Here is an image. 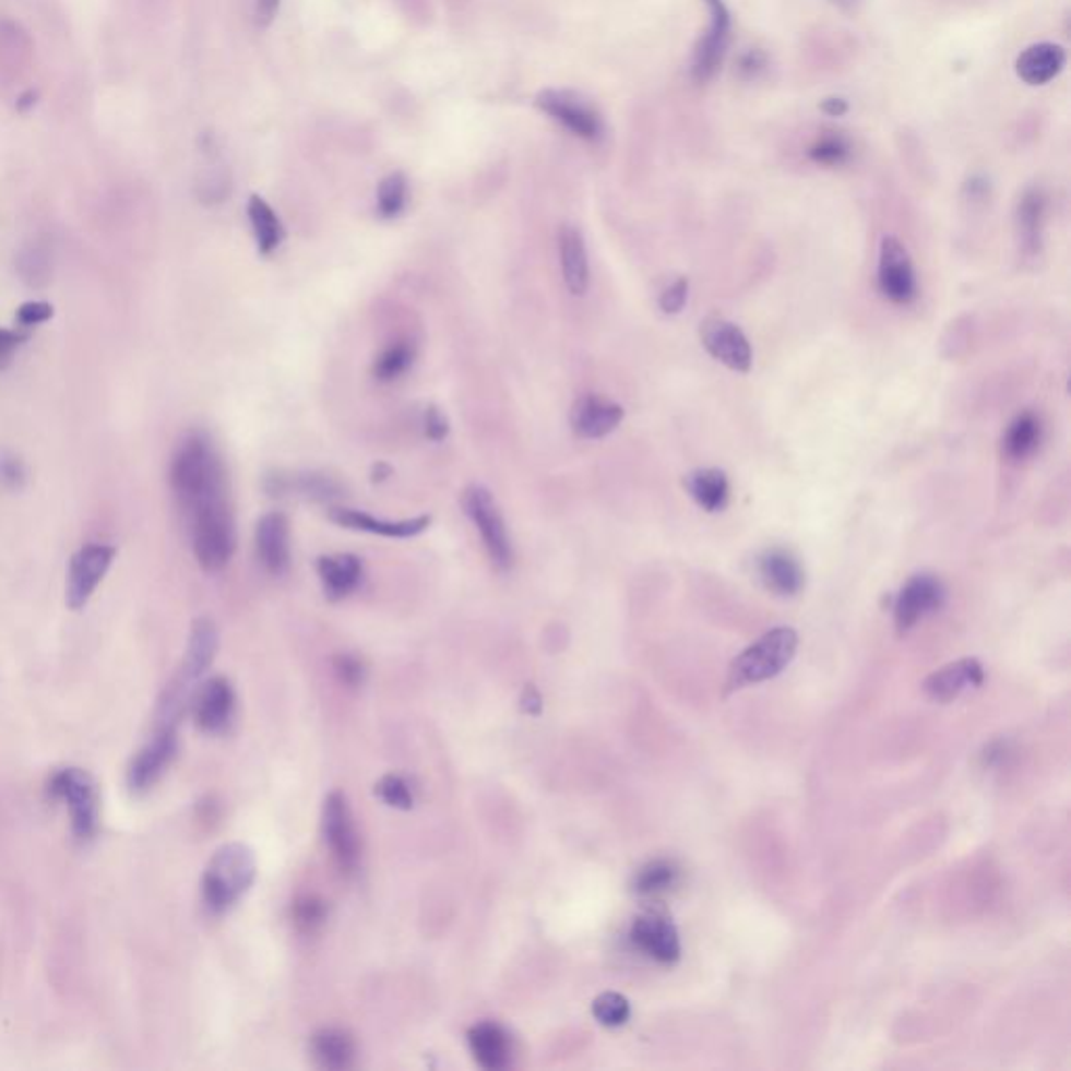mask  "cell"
I'll return each instance as SVG.
<instances>
[{
    "mask_svg": "<svg viewBox=\"0 0 1071 1071\" xmlns=\"http://www.w3.org/2000/svg\"><path fill=\"white\" fill-rule=\"evenodd\" d=\"M116 557V548L109 545H84L75 552L68 570L66 584V603L70 609H82L93 593L97 591L100 580L111 568Z\"/></svg>",
    "mask_w": 1071,
    "mask_h": 1071,
    "instance_id": "cell-9",
    "label": "cell"
},
{
    "mask_svg": "<svg viewBox=\"0 0 1071 1071\" xmlns=\"http://www.w3.org/2000/svg\"><path fill=\"white\" fill-rule=\"evenodd\" d=\"M377 794L385 804L400 808V810H408L413 806V792H410L408 783L398 774L383 776L377 785Z\"/></svg>",
    "mask_w": 1071,
    "mask_h": 1071,
    "instance_id": "cell-39",
    "label": "cell"
},
{
    "mask_svg": "<svg viewBox=\"0 0 1071 1071\" xmlns=\"http://www.w3.org/2000/svg\"><path fill=\"white\" fill-rule=\"evenodd\" d=\"M294 915H296V923H298L301 929L312 931V929H317L324 921L326 908H324L323 902L317 900V897H301L298 904H296Z\"/></svg>",
    "mask_w": 1071,
    "mask_h": 1071,
    "instance_id": "cell-41",
    "label": "cell"
},
{
    "mask_svg": "<svg viewBox=\"0 0 1071 1071\" xmlns=\"http://www.w3.org/2000/svg\"><path fill=\"white\" fill-rule=\"evenodd\" d=\"M630 938H632L634 947L643 950L647 956L657 963L673 965L680 959L678 931L668 917H662L655 913L639 917L630 929Z\"/></svg>",
    "mask_w": 1071,
    "mask_h": 1071,
    "instance_id": "cell-17",
    "label": "cell"
},
{
    "mask_svg": "<svg viewBox=\"0 0 1071 1071\" xmlns=\"http://www.w3.org/2000/svg\"><path fill=\"white\" fill-rule=\"evenodd\" d=\"M235 707V693L226 678L207 680L193 699V716L201 730L216 733L225 728Z\"/></svg>",
    "mask_w": 1071,
    "mask_h": 1071,
    "instance_id": "cell-22",
    "label": "cell"
},
{
    "mask_svg": "<svg viewBox=\"0 0 1071 1071\" xmlns=\"http://www.w3.org/2000/svg\"><path fill=\"white\" fill-rule=\"evenodd\" d=\"M524 710L525 712H529V714H538L540 712V698H538V693L532 687L525 689Z\"/></svg>",
    "mask_w": 1071,
    "mask_h": 1071,
    "instance_id": "cell-50",
    "label": "cell"
},
{
    "mask_svg": "<svg viewBox=\"0 0 1071 1071\" xmlns=\"http://www.w3.org/2000/svg\"><path fill=\"white\" fill-rule=\"evenodd\" d=\"M705 4L710 9L712 20L707 34L701 38L693 57V78L698 82H705L716 74V70L723 63L724 52L730 38V13L726 4L723 0H705Z\"/></svg>",
    "mask_w": 1071,
    "mask_h": 1071,
    "instance_id": "cell-15",
    "label": "cell"
},
{
    "mask_svg": "<svg viewBox=\"0 0 1071 1071\" xmlns=\"http://www.w3.org/2000/svg\"><path fill=\"white\" fill-rule=\"evenodd\" d=\"M49 794L68 804L78 840H91L99 826V792L91 774L82 769H63L52 774Z\"/></svg>",
    "mask_w": 1071,
    "mask_h": 1071,
    "instance_id": "cell-5",
    "label": "cell"
},
{
    "mask_svg": "<svg viewBox=\"0 0 1071 1071\" xmlns=\"http://www.w3.org/2000/svg\"><path fill=\"white\" fill-rule=\"evenodd\" d=\"M1040 440H1043L1040 419L1032 413H1022L1007 427L1002 436V452L1009 461L1020 463L1038 450Z\"/></svg>",
    "mask_w": 1071,
    "mask_h": 1071,
    "instance_id": "cell-30",
    "label": "cell"
},
{
    "mask_svg": "<svg viewBox=\"0 0 1071 1071\" xmlns=\"http://www.w3.org/2000/svg\"><path fill=\"white\" fill-rule=\"evenodd\" d=\"M354 1043L344 1030L329 1027L312 1038V1055L324 1070H348L354 1063Z\"/></svg>",
    "mask_w": 1071,
    "mask_h": 1071,
    "instance_id": "cell-31",
    "label": "cell"
},
{
    "mask_svg": "<svg viewBox=\"0 0 1071 1071\" xmlns=\"http://www.w3.org/2000/svg\"><path fill=\"white\" fill-rule=\"evenodd\" d=\"M699 337L703 348L718 362L737 373H748L753 362V352L746 333L723 317H707L699 324Z\"/></svg>",
    "mask_w": 1071,
    "mask_h": 1071,
    "instance_id": "cell-12",
    "label": "cell"
},
{
    "mask_svg": "<svg viewBox=\"0 0 1071 1071\" xmlns=\"http://www.w3.org/2000/svg\"><path fill=\"white\" fill-rule=\"evenodd\" d=\"M27 342V335L22 331L0 329V369H7L15 356V352Z\"/></svg>",
    "mask_w": 1071,
    "mask_h": 1071,
    "instance_id": "cell-45",
    "label": "cell"
},
{
    "mask_svg": "<svg viewBox=\"0 0 1071 1071\" xmlns=\"http://www.w3.org/2000/svg\"><path fill=\"white\" fill-rule=\"evenodd\" d=\"M264 490L269 497L301 495L312 500H331L340 497V486L323 474H285L273 472L264 477Z\"/></svg>",
    "mask_w": 1071,
    "mask_h": 1071,
    "instance_id": "cell-27",
    "label": "cell"
},
{
    "mask_svg": "<svg viewBox=\"0 0 1071 1071\" xmlns=\"http://www.w3.org/2000/svg\"><path fill=\"white\" fill-rule=\"evenodd\" d=\"M469 1047L474 1052L475 1061L484 1070L499 1071L509 1066L511 1059V1047H509V1036L497 1023H477L469 1030Z\"/></svg>",
    "mask_w": 1071,
    "mask_h": 1071,
    "instance_id": "cell-28",
    "label": "cell"
},
{
    "mask_svg": "<svg viewBox=\"0 0 1071 1071\" xmlns=\"http://www.w3.org/2000/svg\"><path fill=\"white\" fill-rule=\"evenodd\" d=\"M822 111L837 118V116H844L847 111V103L844 99H826L822 100Z\"/></svg>",
    "mask_w": 1071,
    "mask_h": 1071,
    "instance_id": "cell-49",
    "label": "cell"
},
{
    "mask_svg": "<svg viewBox=\"0 0 1071 1071\" xmlns=\"http://www.w3.org/2000/svg\"><path fill=\"white\" fill-rule=\"evenodd\" d=\"M798 651V632L787 626H778L766 632L760 641L737 655L726 676V693L758 685L783 673Z\"/></svg>",
    "mask_w": 1071,
    "mask_h": 1071,
    "instance_id": "cell-2",
    "label": "cell"
},
{
    "mask_svg": "<svg viewBox=\"0 0 1071 1071\" xmlns=\"http://www.w3.org/2000/svg\"><path fill=\"white\" fill-rule=\"evenodd\" d=\"M877 283L883 298L897 306H906L917 298V274L906 246L888 235L879 248Z\"/></svg>",
    "mask_w": 1071,
    "mask_h": 1071,
    "instance_id": "cell-8",
    "label": "cell"
},
{
    "mask_svg": "<svg viewBox=\"0 0 1071 1071\" xmlns=\"http://www.w3.org/2000/svg\"><path fill=\"white\" fill-rule=\"evenodd\" d=\"M392 475V467L388 463H377L373 467V481H383Z\"/></svg>",
    "mask_w": 1071,
    "mask_h": 1071,
    "instance_id": "cell-51",
    "label": "cell"
},
{
    "mask_svg": "<svg viewBox=\"0 0 1071 1071\" xmlns=\"http://www.w3.org/2000/svg\"><path fill=\"white\" fill-rule=\"evenodd\" d=\"M248 216H250L251 230L255 237V246L262 255H271L278 250L283 243L285 230L274 214L273 207L262 200L260 195H251L248 201Z\"/></svg>",
    "mask_w": 1071,
    "mask_h": 1071,
    "instance_id": "cell-32",
    "label": "cell"
},
{
    "mask_svg": "<svg viewBox=\"0 0 1071 1071\" xmlns=\"http://www.w3.org/2000/svg\"><path fill=\"white\" fill-rule=\"evenodd\" d=\"M762 584L778 597H796L806 584V573L792 550L769 548L758 557Z\"/></svg>",
    "mask_w": 1071,
    "mask_h": 1071,
    "instance_id": "cell-18",
    "label": "cell"
},
{
    "mask_svg": "<svg viewBox=\"0 0 1071 1071\" xmlns=\"http://www.w3.org/2000/svg\"><path fill=\"white\" fill-rule=\"evenodd\" d=\"M623 421V408L614 400L584 394L573 402L570 424L573 433L584 440H600L614 433Z\"/></svg>",
    "mask_w": 1071,
    "mask_h": 1071,
    "instance_id": "cell-14",
    "label": "cell"
},
{
    "mask_svg": "<svg viewBox=\"0 0 1071 1071\" xmlns=\"http://www.w3.org/2000/svg\"><path fill=\"white\" fill-rule=\"evenodd\" d=\"M191 525V543L195 559L205 572H221L233 559V552L237 547V536H235V522L233 513L228 507V500H216L198 511H193L189 517Z\"/></svg>",
    "mask_w": 1071,
    "mask_h": 1071,
    "instance_id": "cell-4",
    "label": "cell"
},
{
    "mask_svg": "<svg viewBox=\"0 0 1071 1071\" xmlns=\"http://www.w3.org/2000/svg\"><path fill=\"white\" fill-rule=\"evenodd\" d=\"M450 424L447 415L438 406H427L425 410V436L431 442H442L449 438Z\"/></svg>",
    "mask_w": 1071,
    "mask_h": 1071,
    "instance_id": "cell-44",
    "label": "cell"
},
{
    "mask_svg": "<svg viewBox=\"0 0 1071 1071\" xmlns=\"http://www.w3.org/2000/svg\"><path fill=\"white\" fill-rule=\"evenodd\" d=\"M335 668H337V674L340 678L346 682V685H358L362 682V676H365V668H362V662L354 655H340L337 662H335Z\"/></svg>",
    "mask_w": 1071,
    "mask_h": 1071,
    "instance_id": "cell-46",
    "label": "cell"
},
{
    "mask_svg": "<svg viewBox=\"0 0 1071 1071\" xmlns=\"http://www.w3.org/2000/svg\"><path fill=\"white\" fill-rule=\"evenodd\" d=\"M170 488L187 517L210 502L226 499L225 465L207 436L189 433L176 447Z\"/></svg>",
    "mask_w": 1071,
    "mask_h": 1071,
    "instance_id": "cell-1",
    "label": "cell"
},
{
    "mask_svg": "<svg viewBox=\"0 0 1071 1071\" xmlns=\"http://www.w3.org/2000/svg\"><path fill=\"white\" fill-rule=\"evenodd\" d=\"M50 251L45 243H29L17 255V273L27 287L40 289L50 281Z\"/></svg>",
    "mask_w": 1071,
    "mask_h": 1071,
    "instance_id": "cell-33",
    "label": "cell"
},
{
    "mask_svg": "<svg viewBox=\"0 0 1071 1071\" xmlns=\"http://www.w3.org/2000/svg\"><path fill=\"white\" fill-rule=\"evenodd\" d=\"M408 198V185L406 178L400 172L385 176L377 189V212L381 218H396L404 207Z\"/></svg>",
    "mask_w": 1071,
    "mask_h": 1071,
    "instance_id": "cell-36",
    "label": "cell"
},
{
    "mask_svg": "<svg viewBox=\"0 0 1071 1071\" xmlns=\"http://www.w3.org/2000/svg\"><path fill=\"white\" fill-rule=\"evenodd\" d=\"M0 481L9 490H22L24 488V484L27 481V469H25L24 461L17 454H13V452L0 454Z\"/></svg>",
    "mask_w": 1071,
    "mask_h": 1071,
    "instance_id": "cell-40",
    "label": "cell"
},
{
    "mask_svg": "<svg viewBox=\"0 0 1071 1071\" xmlns=\"http://www.w3.org/2000/svg\"><path fill=\"white\" fill-rule=\"evenodd\" d=\"M216 648H218V630H216L214 622L207 618L195 620L193 628H191L189 647H187V655H185V662L180 668L178 682L168 693V703H164L166 718L172 721L180 714L182 699L187 695L189 685H193L210 668V664L216 655Z\"/></svg>",
    "mask_w": 1071,
    "mask_h": 1071,
    "instance_id": "cell-7",
    "label": "cell"
},
{
    "mask_svg": "<svg viewBox=\"0 0 1071 1071\" xmlns=\"http://www.w3.org/2000/svg\"><path fill=\"white\" fill-rule=\"evenodd\" d=\"M947 600V588L938 575L917 573L897 593L894 620L900 634H906L925 616L938 611Z\"/></svg>",
    "mask_w": 1071,
    "mask_h": 1071,
    "instance_id": "cell-11",
    "label": "cell"
},
{
    "mask_svg": "<svg viewBox=\"0 0 1071 1071\" xmlns=\"http://www.w3.org/2000/svg\"><path fill=\"white\" fill-rule=\"evenodd\" d=\"M1068 61L1066 49L1055 43H1038L1023 50L1015 70L1025 84L1043 86L1063 72Z\"/></svg>",
    "mask_w": 1071,
    "mask_h": 1071,
    "instance_id": "cell-25",
    "label": "cell"
},
{
    "mask_svg": "<svg viewBox=\"0 0 1071 1071\" xmlns=\"http://www.w3.org/2000/svg\"><path fill=\"white\" fill-rule=\"evenodd\" d=\"M415 346L408 342H398L383 349L373 362V377L377 381L390 383L406 373L415 362Z\"/></svg>",
    "mask_w": 1071,
    "mask_h": 1071,
    "instance_id": "cell-35",
    "label": "cell"
},
{
    "mask_svg": "<svg viewBox=\"0 0 1071 1071\" xmlns=\"http://www.w3.org/2000/svg\"><path fill=\"white\" fill-rule=\"evenodd\" d=\"M255 552L264 572L285 575L291 563L289 522L283 513H266L255 525Z\"/></svg>",
    "mask_w": 1071,
    "mask_h": 1071,
    "instance_id": "cell-16",
    "label": "cell"
},
{
    "mask_svg": "<svg viewBox=\"0 0 1071 1071\" xmlns=\"http://www.w3.org/2000/svg\"><path fill=\"white\" fill-rule=\"evenodd\" d=\"M833 2H837V4H840V7H844V9H849V7H854L858 0H833Z\"/></svg>",
    "mask_w": 1071,
    "mask_h": 1071,
    "instance_id": "cell-52",
    "label": "cell"
},
{
    "mask_svg": "<svg viewBox=\"0 0 1071 1071\" xmlns=\"http://www.w3.org/2000/svg\"><path fill=\"white\" fill-rule=\"evenodd\" d=\"M849 143L842 134H826L821 136L812 147H810V159L821 164V166H842L849 157Z\"/></svg>",
    "mask_w": 1071,
    "mask_h": 1071,
    "instance_id": "cell-38",
    "label": "cell"
},
{
    "mask_svg": "<svg viewBox=\"0 0 1071 1071\" xmlns=\"http://www.w3.org/2000/svg\"><path fill=\"white\" fill-rule=\"evenodd\" d=\"M1045 221H1047V198L1038 189H1030L1023 193L1015 212L1018 239L1025 258H1036L1043 250L1045 237Z\"/></svg>",
    "mask_w": 1071,
    "mask_h": 1071,
    "instance_id": "cell-24",
    "label": "cell"
},
{
    "mask_svg": "<svg viewBox=\"0 0 1071 1071\" xmlns=\"http://www.w3.org/2000/svg\"><path fill=\"white\" fill-rule=\"evenodd\" d=\"M52 319V306L47 301H25L17 308L15 321L24 329H32Z\"/></svg>",
    "mask_w": 1071,
    "mask_h": 1071,
    "instance_id": "cell-43",
    "label": "cell"
},
{
    "mask_svg": "<svg viewBox=\"0 0 1071 1071\" xmlns=\"http://www.w3.org/2000/svg\"><path fill=\"white\" fill-rule=\"evenodd\" d=\"M463 509L477 527L492 566L509 570L513 566V545L497 500L484 486H469L463 492Z\"/></svg>",
    "mask_w": 1071,
    "mask_h": 1071,
    "instance_id": "cell-6",
    "label": "cell"
},
{
    "mask_svg": "<svg viewBox=\"0 0 1071 1071\" xmlns=\"http://www.w3.org/2000/svg\"><path fill=\"white\" fill-rule=\"evenodd\" d=\"M317 572L323 584L324 595L331 600L349 597L362 582V561L352 552L326 555L317 563Z\"/></svg>",
    "mask_w": 1071,
    "mask_h": 1071,
    "instance_id": "cell-23",
    "label": "cell"
},
{
    "mask_svg": "<svg viewBox=\"0 0 1071 1071\" xmlns=\"http://www.w3.org/2000/svg\"><path fill=\"white\" fill-rule=\"evenodd\" d=\"M324 842L342 871L352 872L360 860V842L354 829L348 801L342 794H331L324 799L323 808Z\"/></svg>",
    "mask_w": 1071,
    "mask_h": 1071,
    "instance_id": "cell-13",
    "label": "cell"
},
{
    "mask_svg": "<svg viewBox=\"0 0 1071 1071\" xmlns=\"http://www.w3.org/2000/svg\"><path fill=\"white\" fill-rule=\"evenodd\" d=\"M593 1015L607 1027H618L630 1018V1002L618 992H605L593 1002Z\"/></svg>",
    "mask_w": 1071,
    "mask_h": 1071,
    "instance_id": "cell-37",
    "label": "cell"
},
{
    "mask_svg": "<svg viewBox=\"0 0 1071 1071\" xmlns=\"http://www.w3.org/2000/svg\"><path fill=\"white\" fill-rule=\"evenodd\" d=\"M559 255L563 281L573 296H584L591 283L588 253L582 233L575 226H563L559 235Z\"/></svg>",
    "mask_w": 1071,
    "mask_h": 1071,
    "instance_id": "cell-26",
    "label": "cell"
},
{
    "mask_svg": "<svg viewBox=\"0 0 1071 1071\" xmlns=\"http://www.w3.org/2000/svg\"><path fill=\"white\" fill-rule=\"evenodd\" d=\"M255 877V858L243 844L223 846L203 872V900L214 913H225L248 892Z\"/></svg>",
    "mask_w": 1071,
    "mask_h": 1071,
    "instance_id": "cell-3",
    "label": "cell"
},
{
    "mask_svg": "<svg viewBox=\"0 0 1071 1071\" xmlns=\"http://www.w3.org/2000/svg\"><path fill=\"white\" fill-rule=\"evenodd\" d=\"M766 66V57L760 52V50H749L741 61H739V72L748 78H753L758 72H762Z\"/></svg>",
    "mask_w": 1071,
    "mask_h": 1071,
    "instance_id": "cell-47",
    "label": "cell"
},
{
    "mask_svg": "<svg viewBox=\"0 0 1071 1071\" xmlns=\"http://www.w3.org/2000/svg\"><path fill=\"white\" fill-rule=\"evenodd\" d=\"M536 105L555 122L566 126L570 132L586 141H597L603 134V120L597 109L573 91H543Z\"/></svg>",
    "mask_w": 1071,
    "mask_h": 1071,
    "instance_id": "cell-10",
    "label": "cell"
},
{
    "mask_svg": "<svg viewBox=\"0 0 1071 1071\" xmlns=\"http://www.w3.org/2000/svg\"><path fill=\"white\" fill-rule=\"evenodd\" d=\"M689 299V278H676L670 287H666L659 296V308L666 314L682 312Z\"/></svg>",
    "mask_w": 1071,
    "mask_h": 1071,
    "instance_id": "cell-42",
    "label": "cell"
},
{
    "mask_svg": "<svg viewBox=\"0 0 1071 1071\" xmlns=\"http://www.w3.org/2000/svg\"><path fill=\"white\" fill-rule=\"evenodd\" d=\"M278 2L281 0H255V17H258V24L269 25L274 20L276 11H278Z\"/></svg>",
    "mask_w": 1071,
    "mask_h": 1071,
    "instance_id": "cell-48",
    "label": "cell"
},
{
    "mask_svg": "<svg viewBox=\"0 0 1071 1071\" xmlns=\"http://www.w3.org/2000/svg\"><path fill=\"white\" fill-rule=\"evenodd\" d=\"M329 520L340 527L377 534V536H385V538H413V536L424 534L425 529L431 525L429 515H419V517L402 520V522H385V520H377L365 511L346 509V507L331 509Z\"/></svg>",
    "mask_w": 1071,
    "mask_h": 1071,
    "instance_id": "cell-20",
    "label": "cell"
},
{
    "mask_svg": "<svg viewBox=\"0 0 1071 1071\" xmlns=\"http://www.w3.org/2000/svg\"><path fill=\"white\" fill-rule=\"evenodd\" d=\"M984 682V668L977 659L965 657L959 662H952L938 673L931 674L923 682L925 695L940 703H948L954 698H959L965 689L979 687Z\"/></svg>",
    "mask_w": 1071,
    "mask_h": 1071,
    "instance_id": "cell-21",
    "label": "cell"
},
{
    "mask_svg": "<svg viewBox=\"0 0 1071 1071\" xmlns=\"http://www.w3.org/2000/svg\"><path fill=\"white\" fill-rule=\"evenodd\" d=\"M678 881V869L670 860H653L634 877V892L641 896H659L673 890Z\"/></svg>",
    "mask_w": 1071,
    "mask_h": 1071,
    "instance_id": "cell-34",
    "label": "cell"
},
{
    "mask_svg": "<svg viewBox=\"0 0 1071 1071\" xmlns=\"http://www.w3.org/2000/svg\"><path fill=\"white\" fill-rule=\"evenodd\" d=\"M176 753V737L172 726H164L162 733L151 741L150 746L141 749L130 764L128 785L134 792L150 789L151 785L164 773Z\"/></svg>",
    "mask_w": 1071,
    "mask_h": 1071,
    "instance_id": "cell-19",
    "label": "cell"
},
{
    "mask_svg": "<svg viewBox=\"0 0 1071 1071\" xmlns=\"http://www.w3.org/2000/svg\"><path fill=\"white\" fill-rule=\"evenodd\" d=\"M685 488L689 497L698 502L699 509L707 513H718L726 509L730 499V484L723 469H695L685 475Z\"/></svg>",
    "mask_w": 1071,
    "mask_h": 1071,
    "instance_id": "cell-29",
    "label": "cell"
}]
</instances>
